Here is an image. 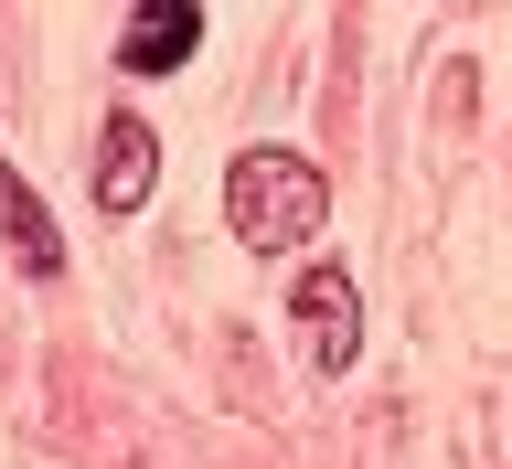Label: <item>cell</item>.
<instances>
[{"instance_id":"1","label":"cell","mask_w":512,"mask_h":469,"mask_svg":"<svg viewBox=\"0 0 512 469\" xmlns=\"http://www.w3.org/2000/svg\"><path fill=\"white\" fill-rule=\"evenodd\" d=\"M224 224H235L256 256H288V246H310L320 224H331V182H320L299 150H235V171H224Z\"/></svg>"},{"instance_id":"2","label":"cell","mask_w":512,"mask_h":469,"mask_svg":"<svg viewBox=\"0 0 512 469\" xmlns=\"http://www.w3.org/2000/svg\"><path fill=\"white\" fill-rule=\"evenodd\" d=\"M203 54V0H139L118 22V64L128 75H171V64Z\"/></svg>"},{"instance_id":"3","label":"cell","mask_w":512,"mask_h":469,"mask_svg":"<svg viewBox=\"0 0 512 469\" xmlns=\"http://www.w3.org/2000/svg\"><path fill=\"white\" fill-rule=\"evenodd\" d=\"M150 182H160V139H150V118H107V139H96V203L107 214H139L150 203Z\"/></svg>"},{"instance_id":"4","label":"cell","mask_w":512,"mask_h":469,"mask_svg":"<svg viewBox=\"0 0 512 469\" xmlns=\"http://www.w3.org/2000/svg\"><path fill=\"white\" fill-rule=\"evenodd\" d=\"M299 320H310L320 374H342L352 352H363V299H352V278H342V267H310V278H299Z\"/></svg>"},{"instance_id":"5","label":"cell","mask_w":512,"mask_h":469,"mask_svg":"<svg viewBox=\"0 0 512 469\" xmlns=\"http://www.w3.org/2000/svg\"><path fill=\"white\" fill-rule=\"evenodd\" d=\"M0 224H11V256H22L32 278H64V235H54V214L32 203V182L0 160Z\"/></svg>"}]
</instances>
